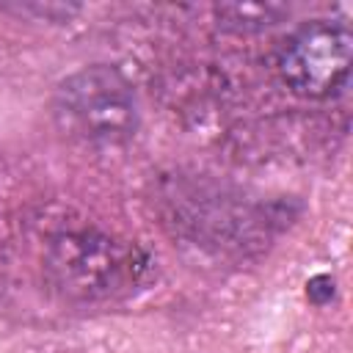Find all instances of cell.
<instances>
[{
  "label": "cell",
  "mask_w": 353,
  "mask_h": 353,
  "mask_svg": "<svg viewBox=\"0 0 353 353\" xmlns=\"http://www.w3.org/2000/svg\"><path fill=\"white\" fill-rule=\"evenodd\" d=\"M55 119L63 132L85 143H124L138 124L132 85L110 66H88L55 91Z\"/></svg>",
  "instance_id": "obj_1"
},
{
  "label": "cell",
  "mask_w": 353,
  "mask_h": 353,
  "mask_svg": "<svg viewBox=\"0 0 353 353\" xmlns=\"http://www.w3.org/2000/svg\"><path fill=\"white\" fill-rule=\"evenodd\" d=\"M353 36L347 25L331 19H314L301 25L279 55V72L284 83L309 99H325L339 94L350 77Z\"/></svg>",
  "instance_id": "obj_2"
},
{
  "label": "cell",
  "mask_w": 353,
  "mask_h": 353,
  "mask_svg": "<svg viewBox=\"0 0 353 353\" xmlns=\"http://www.w3.org/2000/svg\"><path fill=\"white\" fill-rule=\"evenodd\" d=\"M124 259L116 256V248L108 240H63L55 245L52 268L63 276L69 290H77L83 295H105L113 290V284L121 281Z\"/></svg>",
  "instance_id": "obj_3"
},
{
  "label": "cell",
  "mask_w": 353,
  "mask_h": 353,
  "mask_svg": "<svg viewBox=\"0 0 353 353\" xmlns=\"http://www.w3.org/2000/svg\"><path fill=\"white\" fill-rule=\"evenodd\" d=\"M221 14H234L232 22H237V25H240V19H248L245 28H265V25L276 22L279 8H273V6H226V8H221Z\"/></svg>",
  "instance_id": "obj_4"
},
{
  "label": "cell",
  "mask_w": 353,
  "mask_h": 353,
  "mask_svg": "<svg viewBox=\"0 0 353 353\" xmlns=\"http://www.w3.org/2000/svg\"><path fill=\"white\" fill-rule=\"evenodd\" d=\"M306 292L314 303H325L331 295H334V281L331 276H314L309 284H306Z\"/></svg>",
  "instance_id": "obj_5"
}]
</instances>
